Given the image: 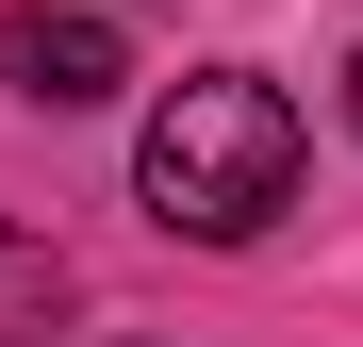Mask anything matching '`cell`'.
Masks as SVG:
<instances>
[{"instance_id": "obj_1", "label": "cell", "mask_w": 363, "mask_h": 347, "mask_svg": "<svg viewBox=\"0 0 363 347\" xmlns=\"http://www.w3.org/2000/svg\"><path fill=\"white\" fill-rule=\"evenodd\" d=\"M133 182L165 231H199V248H248V231L297 199V99L264 67H199V83H165L149 116V149H133Z\"/></svg>"}, {"instance_id": "obj_2", "label": "cell", "mask_w": 363, "mask_h": 347, "mask_svg": "<svg viewBox=\"0 0 363 347\" xmlns=\"http://www.w3.org/2000/svg\"><path fill=\"white\" fill-rule=\"evenodd\" d=\"M0 83L17 99H116L133 83V50H116V17H83V0H17V17H0Z\"/></svg>"}, {"instance_id": "obj_4", "label": "cell", "mask_w": 363, "mask_h": 347, "mask_svg": "<svg viewBox=\"0 0 363 347\" xmlns=\"http://www.w3.org/2000/svg\"><path fill=\"white\" fill-rule=\"evenodd\" d=\"M347 116H363V67H347Z\"/></svg>"}, {"instance_id": "obj_3", "label": "cell", "mask_w": 363, "mask_h": 347, "mask_svg": "<svg viewBox=\"0 0 363 347\" xmlns=\"http://www.w3.org/2000/svg\"><path fill=\"white\" fill-rule=\"evenodd\" d=\"M67 331V265H50V231L0 215V347H50Z\"/></svg>"}]
</instances>
